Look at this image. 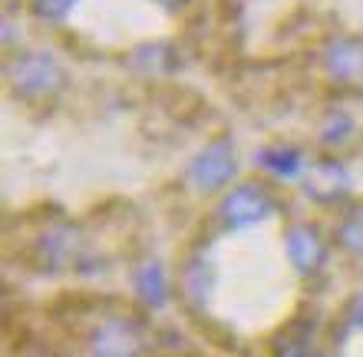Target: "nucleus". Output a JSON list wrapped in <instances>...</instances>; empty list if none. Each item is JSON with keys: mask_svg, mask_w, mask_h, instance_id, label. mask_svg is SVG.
<instances>
[{"mask_svg": "<svg viewBox=\"0 0 363 357\" xmlns=\"http://www.w3.org/2000/svg\"><path fill=\"white\" fill-rule=\"evenodd\" d=\"M10 83L23 97H47L63 83V70L50 53H27L10 67Z\"/></svg>", "mask_w": 363, "mask_h": 357, "instance_id": "f257e3e1", "label": "nucleus"}, {"mask_svg": "<svg viewBox=\"0 0 363 357\" xmlns=\"http://www.w3.org/2000/svg\"><path fill=\"white\" fill-rule=\"evenodd\" d=\"M235 169H238V163H235V153H231V143L221 139V143H211L208 149H201L195 155V163L189 169V179L199 189L211 192V189H221V185L228 182L231 175H235Z\"/></svg>", "mask_w": 363, "mask_h": 357, "instance_id": "f03ea898", "label": "nucleus"}, {"mask_svg": "<svg viewBox=\"0 0 363 357\" xmlns=\"http://www.w3.org/2000/svg\"><path fill=\"white\" fill-rule=\"evenodd\" d=\"M274 212V205L258 185H241L221 202V222L228 229H248V225H258L261 219H268Z\"/></svg>", "mask_w": 363, "mask_h": 357, "instance_id": "7ed1b4c3", "label": "nucleus"}, {"mask_svg": "<svg viewBox=\"0 0 363 357\" xmlns=\"http://www.w3.org/2000/svg\"><path fill=\"white\" fill-rule=\"evenodd\" d=\"M143 338L129 321H106L93 338V357H139Z\"/></svg>", "mask_w": 363, "mask_h": 357, "instance_id": "20e7f679", "label": "nucleus"}, {"mask_svg": "<svg viewBox=\"0 0 363 357\" xmlns=\"http://www.w3.org/2000/svg\"><path fill=\"white\" fill-rule=\"evenodd\" d=\"M287 251H291V261H294V268L301 275H314L320 268V261H324V241L317 238L314 229H307V225H297L287 232Z\"/></svg>", "mask_w": 363, "mask_h": 357, "instance_id": "39448f33", "label": "nucleus"}, {"mask_svg": "<svg viewBox=\"0 0 363 357\" xmlns=\"http://www.w3.org/2000/svg\"><path fill=\"white\" fill-rule=\"evenodd\" d=\"M327 70L337 79H363V43L360 40H337L327 50Z\"/></svg>", "mask_w": 363, "mask_h": 357, "instance_id": "423d86ee", "label": "nucleus"}, {"mask_svg": "<svg viewBox=\"0 0 363 357\" xmlns=\"http://www.w3.org/2000/svg\"><path fill=\"white\" fill-rule=\"evenodd\" d=\"M73 255H77V232L67 229V225H60V229H53L50 235L40 238V258H43V265L50 271L67 268Z\"/></svg>", "mask_w": 363, "mask_h": 357, "instance_id": "0eeeda50", "label": "nucleus"}, {"mask_svg": "<svg viewBox=\"0 0 363 357\" xmlns=\"http://www.w3.org/2000/svg\"><path fill=\"white\" fill-rule=\"evenodd\" d=\"M344 189H347V172L337 163L320 165V169L314 172V179L307 182V192L314 195V199H320V202H334V199H340Z\"/></svg>", "mask_w": 363, "mask_h": 357, "instance_id": "6e6552de", "label": "nucleus"}, {"mask_svg": "<svg viewBox=\"0 0 363 357\" xmlns=\"http://www.w3.org/2000/svg\"><path fill=\"white\" fill-rule=\"evenodd\" d=\"M135 288H139V295L145 298V304H152V308H159V304H165V275L159 265H145L139 275H135Z\"/></svg>", "mask_w": 363, "mask_h": 357, "instance_id": "1a4fd4ad", "label": "nucleus"}, {"mask_svg": "<svg viewBox=\"0 0 363 357\" xmlns=\"http://www.w3.org/2000/svg\"><path fill=\"white\" fill-rule=\"evenodd\" d=\"M261 163H268L271 172L277 175H297L301 172V153L297 149H268V153H261Z\"/></svg>", "mask_w": 363, "mask_h": 357, "instance_id": "9d476101", "label": "nucleus"}, {"mask_svg": "<svg viewBox=\"0 0 363 357\" xmlns=\"http://www.w3.org/2000/svg\"><path fill=\"white\" fill-rule=\"evenodd\" d=\"M337 235H340V245H344V248L363 255V209H354V215L340 225V232Z\"/></svg>", "mask_w": 363, "mask_h": 357, "instance_id": "9b49d317", "label": "nucleus"}, {"mask_svg": "<svg viewBox=\"0 0 363 357\" xmlns=\"http://www.w3.org/2000/svg\"><path fill=\"white\" fill-rule=\"evenodd\" d=\"M208 271L201 268V265H195L191 271H185V288H189V295L195 301H205V285H208Z\"/></svg>", "mask_w": 363, "mask_h": 357, "instance_id": "f8f14e48", "label": "nucleus"}, {"mask_svg": "<svg viewBox=\"0 0 363 357\" xmlns=\"http://www.w3.org/2000/svg\"><path fill=\"white\" fill-rule=\"evenodd\" d=\"M73 4L77 0H37V13H43L47 20H63Z\"/></svg>", "mask_w": 363, "mask_h": 357, "instance_id": "ddd939ff", "label": "nucleus"}, {"mask_svg": "<svg viewBox=\"0 0 363 357\" xmlns=\"http://www.w3.org/2000/svg\"><path fill=\"white\" fill-rule=\"evenodd\" d=\"M350 133V119L347 116H337V119H330V126H327V143H340L344 136Z\"/></svg>", "mask_w": 363, "mask_h": 357, "instance_id": "4468645a", "label": "nucleus"}, {"mask_svg": "<svg viewBox=\"0 0 363 357\" xmlns=\"http://www.w3.org/2000/svg\"><path fill=\"white\" fill-rule=\"evenodd\" d=\"M350 321H354V328H363V295L350 304Z\"/></svg>", "mask_w": 363, "mask_h": 357, "instance_id": "2eb2a0df", "label": "nucleus"}, {"mask_svg": "<svg viewBox=\"0 0 363 357\" xmlns=\"http://www.w3.org/2000/svg\"><path fill=\"white\" fill-rule=\"evenodd\" d=\"M281 357H304V351H284Z\"/></svg>", "mask_w": 363, "mask_h": 357, "instance_id": "dca6fc26", "label": "nucleus"}, {"mask_svg": "<svg viewBox=\"0 0 363 357\" xmlns=\"http://www.w3.org/2000/svg\"><path fill=\"white\" fill-rule=\"evenodd\" d=\"M159 4H165V7H175V4H179V0H159Z\"/></svg>", "mask_w": 363, "mask_h": 357, "instance_id": "f3484780", "label": "nucleus"}]
</instances>
